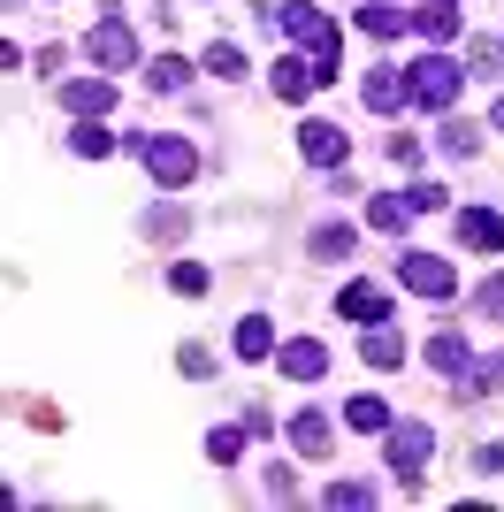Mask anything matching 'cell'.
Wrapping results in <instances>:
<instances>
[{
    "instance_id": "6da1fadb",
    "label": "cell",
    "mask_w": 504,
    "mask_h": 512,
    "mask_svg": "<svg viewBox=\"0 0 504 512\" xmlns=\"http://www.w3.org/2000/svg\"><path fill=\"white\" fill-rule=\"evenodd\" d=\"M268 23L275 31H291L306 54H314V69H321V85H336V46H344V31H336L329 16H321L314 0H283V8H268Z\"/></svg>"
},
{
    "instance_id": "7a4b0ae2",
    "label": "cell",
    "mask_w": 504,
    "mask_h": 512,
    "mask_svg": "<svg viewBox=\"0 0 504 512\" xmlns=\"http://www.w3.org/2000/svg\"><path fill=\"white\" fill-rule=\"evenodd\" d=\"M130 153L153 169V184L161 192H184L191 176H199V153H191V138H168V130H146V138H130Z\"/></svg>"
},
{
    "instance_id": "3957f363",
    "label": "cell",
    "mask_w": 504,
    "mask_h": 512,
    "mask_svg": "<svg viewBox=\"0 0 504 512\" xmlns=\"http://www.w3.org/2000/svg\"><path fill=\"white\" fill-rule=\"evenodd\" d=\"M459 85H466V62H459V54H420V62L405 69V92H413L428 115H443V107L459 100Z\"/></svg>"
},
{
    "instance_id": "277c9868",
    "label": "cell",
    "mask_w": 504,
    "mask_h": 512,
    "mask_svg": "<svg viewBox=\"0 0 504 512\" xmlns=\"http://www.w3.org/2000/svg\"><path fill=\"white\" fill-rule=\"evenodd\" d=\"M428 451H436V428H428V421H405V428H390L382 459H390V474H398L405 490H413L420 474H428Z\"/></svg>"
},
{
    "instance_id": "5b68a950",
    "label": "cell",
    "mask_w": 504,
    "mask_h": 512,
    "mask_svg": "<svg viewBox=\"0 0 504 512\" xmlns=\"http://www.w3.org/2000/svg\"><path fill=\"white\" fill-rule=\"evenodd\" d=\"M398 283L413 299H459V276H451V260H436V253H398Z\"/></svg>"
},
{
    "instance_id": "8992f818",
    "label": "cell",
    "mask_w": 504,
    "mask_h": 512,
    "mask_svg": "<svg viewBox=\"0 0 504 512\" xmlns=\"http://www.w3.org/2000/svg\"><path fill=\"white\" fill-rule=\"evenodd\" d=\"M84 46H92V69H107V77L138 69V39H130V23H123V16H100Z\"/></svg>"
},
{
    "instance_id": "52a82bcc",
    "label": "cell",
    "mask_w": 504,
    "mask_h": 512,
    "mask_svg": "<svg viewBox=\"0 0 504 512\" xmlns=\"http://www.w3.org/2000/svg\"><path fill=\"white\" fill-rule=\"evenodd\" d=\"M62 107L69 115H115V77H77V85H62Z\"/></svg>"
},
{
    "instance_id": "ba28073f",
    "label": "cell",
    "mask_w": 504,
    "mask_h": 512,
    "mask_svg": "<svg viewBox=\"0 0 504 512\" xmlns=\"http://www.w3.org/2000/svg\"><path fill=\"white\" fill-rule=\"evenodd\" d=\"M298 153H306L314 169H344V153H352V146H344V130H336V123H306V130H298Z\"/></svg>"
},
{
    "instance_id": "9c48e42d",
    "label": "cell",
    "mask_w": 504,
    "mask_h": 512,
    "mask_svg": "<svg viewBox=\"0 0 504 512\" xmlns=\"http://www.w3.org/2000/svg\"><path fill=\"white\" fill-rule=\"evenodd\" d=\"M329 306H336V314H352V321H390V291H382V283H344Z\"/></svg>"
},
{
    "instance_id": "30bf717a",
    "label": "cell",
    "mask_w": 504,
    "mask_h": 512,
    "mask_svg": "<svg viewBox=\"0 0 504 512\" xmlns=\"http://www.w3.org/2000/svg\"><path fill=\"white\" fill-rule=\"evenodd\" d=\"M291 444L306 451V459H329V444H336V428H329V413H321V406L291 413Z\"/></svg>"
},
{
    "instance_id": "8fae6325",
    "label": "cell",
    "mask_w": 504,
    "mask_h": 512,
    "mask_svg": "<svg viewBox=\"0 0 504 512\" xmlns=\"http://www.w3.org/2000/svg\"><path fill=\"white\" fill-rule=\"evenodd\" d=\"M359 360L390 375V367H405V337L390 329V321H367V344H359Z\"/></svg>"
},
{
    "instance_id": "7c38bea8",
    "label": "cell",
    "mask_w": 504,
    "mask_h": 512,
    "mask_svg": "<svg viewBox=\"0 0 504 512\" xmlns=\"http://www.w3.org/2000/svg\"><path fill=\"white\" fill-rule=\"evenodd\" d=\"M283 375H291V383H321V375H329V352H321L314 337H291L283 344Z\"/></svg>"
},
{
    "instance_id": "4fadbf2b",
    "label": "cell",
    "mask_w": 504,
    "mask_h": 512,
    "mask_svg": "<svg viewBox=\"0 0 504 512\" xmlns=\"http://www.w3.org/2000/svg\"><path fill=\"white\" fill-rule=\"evenodd\" d=\"M459 237L474 245V253H497V245H504V214H489V207H466V214H459Z\"/></svg>"
},
{
    "instance_id": "5bb4252c",
    "label": "cell",
    "mask_w": 504,
    "mask_h": 512,
    "mask_svg": "<svg viewBox=\"0 0 504 512\" xmlns=\"http://www.w3.org/2000/svg\"><path fill=\"white\" fill-rule=\"evenodd\" d=\"M268 85H275V100H306V92L321 85V69H314V62H291V54H283V62H275V77H268Z\"/></svg>"
},
{
    "instance_id": "9a60e30c",
    "label": "cell",
    "mask_w": 504,
    "mask_h": 512,
    "mask_svg": "<svg viewBox=\"0 0 504 512\" xmlns=\"http://www.w3.org/2000/svg\"><path fill=\"white\" fill-rule=\"evenodd\" d=\"M413 31L420 39H451V31H459V0H428V8H413Z\"/></svg>"
},
{
    "instance_id": "2e32d148",
    "label": "cell",
    "mask_w": 504,
    "mask_h": 512,
    "mask_svg": "<svg viewBox=\"0 0 504 512\" xmlns=\"http://www.w3.org/2000/svg\"><path fill=\"white\" fill-rule=\"evenodd\" d=\"M268 352H275V321L245 314V321H237V360H268Z\"/></svg>"
},
{
    "instance_id": "e0dca14e",
    "label": "cell",
    "mask_w": 504,
    "mask_h": 512,
    "mask_svg": "<svg viewBox=\"0 0 504 512\" xmlns=\"http://www.w3.org/2000/svg\"><path fill=\"white\" fill-rule=\"evenodd\" d=\"M69 153H84V161H107V153H115V130L92 123V115H77V130H69Z\"/></svg>"
},
{
    "instance_id": "ac0fdd59",
    "label": "cell",
    "mask_w": 504,
    "mask_h": 512,
    "mask_svg": "<svg viewBox=\"0 0 504 512\" xmlns=\"http://www.w3.org/2000/svg\"><path fill=\"white\" fill-rule=\"evenodd\" d=\"M359 31H367V39H398V31H413V16H398L390 0H367V8H359Z\"/></svg>"
},
{
    "instance_id": "d6986e66",
    "label": "cell",
    "mask_w": 504,
    "mask_h": 512,
    "mask_svg": "<svg viewBox=\"0 0 504 512\" xmlns=\"http://www.w3.org/2000/svg\"><path fill=\"white\" fill-rule=\"evenodd\" d=\"M359 92H367V107H375V115H390V107L405 100V77H398V69H367V85H359Z\"/></svg>"
},
{
    "instance_id": "ffe728a7",
    "label": "cell",
    "mask_w": 504,
    "mask_h": 512,
    "mask_svg": "<svg viewBox=\"0 0 504 512\" xmlns=\"http://www.w3.org/2000/svg\"><path fill=\"white\" fill-rule=\"evenodd\" d=\"M344 428H359V436H390V406H382V398H352V406H344Z\"/></svg>"
},
{
    "instance_id": "44dd1931",
    "label": "cell",
    "mask_w": 504,
    "mask_h": 512,
    "mask_svg": "<svg viewBox=\"0 0 504 512\" xmlns=\"http://www.w3.org/2000/svg\"><path fill=\"white\" fill-rule=\"evenodd\" d=\"M459 390H466V398H489V390H504V352H489V360H474V367H466V375H459Z\"/></svg>"
},
{
    "instance_id": "7402d4cb",
    "label": "cell",
    "mask_w": 504,
    "mask_h": 512,
    "mask_svg": "<svg viewBox=\"0 0 504 512\" xmlns=\"http://www.w3.org/2000/svg\"><path fill=\"white\" fill-rule=\"evenodd\" d=\"M466 360H474V352H466V337H451V329H443V337H428V367H443V375H466Z\"/></svg>"
},
{
    "instance_id": "603a6c76",
    "label": "cell",
    "mask_w": 504,
    "mask_h": 512,
    "mask_svg": "<svg viewBox=\"0 0 504 512\" xmlns=\"http://www.w3.org/2000/svg\"><path fill=\"white\" fill-rule=\"evenodd\" d=\"M405 214H413V192H382V199H367V222H375V230H405Z\"/></svg>"
},
{
    "instance_id": "cb8c5ba5",
    "label": "cell",
    "mask_w": 504,
    "mask_h": 512,
    "mask_svg": "<svg viewBox=\"0 0 504 512\" xmlns=\"http://www.w3.org/2000/svg\"><path fill=\"white\" fill-rule=\"evenodd\" d=\"M352 245H359L352 222H321V230H314V260H344Z\"/></svg>"
},
{
    "instance_id": "d4e9b609",
    "label": "cell",
    "mask_w": 504,
    "mask_h": 512,
    "mask_svg": "<svg viewBox=\"0 0 504 512\" xmlns=\"http://www.w3.org/2000/svg\"><path fill=\"white\" fill-rule=\"evenodd\" d=\"M321 505H329V512H359V505H375V490H367V482H329Z\"/></svg>"
},
{
    "instance_id": "484cf974",
    "label": "cell",
    "mask_w": 504,
    "mask_h": 512,
    "mask_svg": "<svg viewBox=\"0 0 504 512\" xmlns=\"http://www.w3.org/2000/svg\"><path fill=\"white\" fill-rule=\"evenodd\" d=\"M245 436H252V421L245 428H214V436H207V459H214V467H230L237 451H245Z\"/></svg>"
},
{
    "instance_id": "4316f807",
    "label": "cell",
    "mask_w": 504,
    "mask_h": 512,
    "mask_svg": "<svg viewBox=\"0 0 504 512\" xmlns=\"http://www.w3.org/2000/svg\"><path fill=\"white\" fill-rule=\"evenodd\" d=\"M199 69H214V77H245V54H237V46H222V39H214L207 54H199Z\"/></svg>"
},
{
    "instance_id": "83f0119b",
    "label": "cell",
    "mask_w": 504,
    "mask_h": 512,
    "mask_svg": "<svg viewBox=\"0 0 504 512\" xmlns=\"http://www.w3.org/2000/svg\"><path fill=\"white\" fill-rule=\"evenodd\" d=\"M146 85H153V92H184V85H191V62H153Z\"/></svg>"
},
{
    "instance_id": "f1b7e54d",
    "label": "cell",
    "mask_w": 504,
    "mask_h": 512,
    "mask_svg": "<svg viewBox=\"0 0 504 512\" xmlns=\"http://www.w3.org/2000/svg\"><path fill=\"white\" fill-rule=\"evenodd\" d=\"M474 146H482V130H474V123H443V153L474 161Z\"/></svg>"
},
{
    "instance_id": "f546056e",
    "label": "cell",
    "mask_w": 504,
    "mask_h": 512,
    "mask_svg": "<svg viewBox=\"0 0 504 512\" xmlns=\"http://www.w3.org/2000/svg\"><path fill=\"white\" fill-rule=\"evenodd\" d=\"M176 367H184L191 383H207V375H214V352H207V344H184V352H176Z\"/></svg>"
},
{
    "instance_id": "4dcf8cb0",
    "label": "cell",
    "mask_w": 504,
    "mask_h": 512,
    "mask_svg": "<svg viewBox=\"0 0 504 512\" xmlns=\"http://www.w3.org/2000/svg\"><path fill=\"white\" fill-rule=\"evenodd\" d=\"M146 237H161V245H168V237H184V214H176V207H153L146 214Z\"/></svg>"
},
{
    "instance_id": "1f68e13d",
    "label": "cell",
    "mask_w": 504,
    "mask_h": 512,
    "mask_svg": "<svg viewBox=\"0 0 504 512\" xmlns=\"http://www.w3.org/2000/svg\"><path fill=\"white\" fill-rule=\"evenodd\" d=\"M168 283H176L184 299H199V291H207V268H199V260H176V276H168Z\"/></svg>"
},
{
    "instance_id": "d6a6232c",
    "label": "cell",
    "mask_w": 504,
    "mask_h": 512,
    "mask_svg": "<svg viewBox=\"0 0 504 512\" xmlns=\"http://www.w3.org/2000/svg\"><path fill=\"white\" fill-rule=\"evenodd\" d=\"M390 161H398V169H420V138L413 130H390Z\"/></svg>"
},
{
    "instance_id": "836d02e7",
    "label": "cell",
    "mask_w": 504,
    "mask_h": 512,
    "mask_svg": "<svg viewBox=\"0 0 504 512\" xmlns=\"http://www.w3.org/2000/svg\"><path fill=\"white\" fill-rule=\"evenodd\" d=\"M474 306H482V314H489V321H504V276H489V283H482V291H474Z\"/></svg>"
},
{
    "instance_id": "e575fe53",
    "label": "cell",
    "mask_w": 504,
    "mask_h": 512,
    "mask_svg": "<svg viewBox=\"0 0 504 512\" xmlns=\"http://www.w3.org/2000/svg\"><path fill=\"white\" fill-rule=\"evenodd\" d=\"M459 62L474 69V77H489V69H497V46H489V39H474V46H466V54H459Z\"/></svg>"
},
{
    "instance_id": "d590c367",
    "label": "cell",
    "mask_w": 504,
    "mask_h": 512,
    "mask_svg": "<svg viewBox=\"0 0 504 512\" xmlns=\"http://www.w3.org/2000/svg\"><path fill=\"white\" fill-rule=\"evenodd\" d=\"M268 497H275V505H291V497H298V482H291V467H268Z\"/></svg>"
},
{
    "instance_id": "8d00e7d4",
    "label": "cell",
    "mask_w": 504,
    "mask_h": 512,
    "mask_svg": "<svg viewBox=\"0 0 504 512\" xmlns=\"http://www.w3.org/2000/svg\"><path fill=\"white\" fill-rule=\"evenodd\" d=\"M443 207V184H413V214H436Z\"/></svg>"
},
{
    "instance_id": "74e56055",
    "label": "cell",
    "mask_w": 504,
    "mask_h": 512,
    "mask_svg": "<svg viewBox=\"0 0 504 512\" xmlns=\"http://www.w3.org/2000/svg\"><path fill=\"white\" fill-rule=\"evenodd\" d=\"M497 130H504V100H497Z\"/></svg>"
}]
</instances>
